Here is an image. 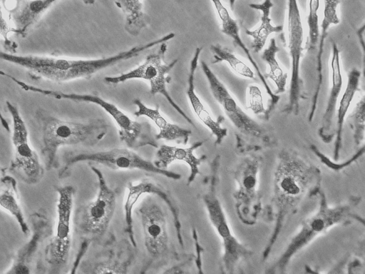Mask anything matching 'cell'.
I'll return each instance as SVG.
<instances>
[{
	"label": "cell",
	"instance_id": "6da1fadb",
	"mask_svg": "<svg viewBox=\"0 0 365 274\" xmlns=\"http://www.w3.org/2000/svg\"><path fill=\"white\" fill-rule=\"evenodd\" d=\"M36 115L41 128V153L46 171L58 166L57 153L61 146L96 144L109 129V125L103 119L85 123L64 121L41 108L37 110Z\"/></svg>",
	"mask_w": 365,
	"mask_h": 274
},
{
	"label": "cell",
	"instance_id": "7a4b0ae2",
	"mask_svg": "<svg viewBox=\"0 0 365 274\" xmlns=\"http://www.w3.org/2000/svg\"><path fill=\"white\" fill-rule=\"evenodd\" d=\"M314 176L313 166L298 155L289 152L279 155L274 178L278 228L303 198Z\"/></svg>",
	"mask_w": 365,
	"mask_h": 274
},
{
	"label": "cell",
	"instance_id": "3957f363",
	"mask_svg": "<svg viewBox=\"0 0 365 274\" xmlns=\"http://www.w3.org/2000/svg\"><path fill=\"white\" fill-rule=\"evenodd\" d=\"M0 75L10 78L26 91L40 93L56 99H66L75 102L92 103L101 107L115 121L119 127V136L122 141L131 148L145 146L158 147L155 140L150 133V126L146 123H140L131 119L115 104L108 102L95 94H79L63 93L58 91L45 89L29 84L17 79L11 74L0 71Z\"/></svg>",
	"mask_w": 365,
	"mask_h": 274
},
{
	"label": "cell",
	"instance_id": "277c9868",
	"mask_svg": "<svg viewBox=\"0 0 365 274\" xmlns=\"http://www.w3.org/2000/svg\"><path fill=\"white\" fill-rule=\"evenodd\" d=\"M56 190L58 195L56 233L39 257L36 265L38 273H61L66 268L69 258L75 190L71 186H56Z\"/></svg>",
	"mask_w": 365,
	"mask_h": 274
},
{
	"label": "cell",
	"instance_id": "5b68a950",
	"mask_svg": "<svg viewBox=\"0 0 365 274\" xmlns=\"http://www.w3.org/2000/svg\"><path fill=\"white\" fill-rule=\"evenodd\" d=\"M91 168L98 178V193L93 201L76 210L74 219L76 231L88 241L106 233L116 205L115 193L107 185L102 172L93 166Z\"/></svg>",
	"mask_w": 365,
	"mask_h": 274
},
{
	"label": "cell",
	"instance_id": "8992f818",
	"mask_svg": "<svg viewBox=\"0 0 365 274\" xmlns=\"http://www.w3.org/2000/svg\"><path fill=\"white\" fill-rule=\"evenodd\" d=\"M166 42L160 44L157 52L149 54L143 63L135 68L119 76H106L104 81L110 84H118L130 79H143L150 83V93L155 96L158 93L163 95L170 106L185 118L187 123L195 126L192 120L186 115L182 108L175 102L169 94L166 83L170 82V78L166 75L173 68L178 61V59L173 60L170 63L165 61V55L167 51Z\"/></svg>",
	"mask_w": 365,
	"mask_h": 274
},
{
	"label": "cell",
	"instance_id": "52a82bcc",
	"mask_svg": "<svg viewBox=\"0 0 365 274\" xmlns=\"http://www.w3.org/2000/svg\"><path fill=\"white\" fill-rule=\"evenodd\" d=\"M92 161L113 169H138L179 180L181 175L166 169L159 168L154 163L147 161L133 151L127 148H115L97 152L68 153L64 156V166L60 170L58 177L65 178L68 171L75 163Z\"/></svg>",
	"mask_w": 365,
	"mask_h": 274
},
{
	"label": "cell",
	"instance_id": "ba28073f",
	"mask_svg": "<svg viewBox=\"0 0 365 274\" xmlns=\"http://www.w3.org/2000/svg\"><path fill=\"white\" fill-rule=\"evenodd\" d=\"M6 106L12 118L11 140L14 148L9 169L24 183L36 184L43 178L44 168L29 143L28 128L19 108L9 101Z\"/></svg>",
	"mask_w": 365,
	"mask_h": 274
},
{
	"label": "cell",
	"instance_id": "9c48e42d",
	"mask_svg": "<svg viewBox=\"0 0 365 274\" xmlns=\"http://www.w3.org/2000/svg\"><path fill=\"white\" fill-rule=\"evenodd\" d=\"M287 41L291 60V79L287 109L297 114L301 92L300 63L304 29L297 0H287Z\"/></svg>",
	"mask_w": 365,
	"mask_h": 274
},
{
	"label": "cell",
	"instance_id": "30bf717a",
	"mask_svg": "<svg viewBox=\"0 0 365 274\" xmlns=\"http://www.w3.org/2000/svg\"><path fill=\"white\" fill-rule=\"evenodd\" d=\"M349 210L346 206L334 208L322 206L317 213L304 222L300 230L292 239L281 258L277 261L274 265L275 269L279 270L286 268L289 260L296 253L316 236L324 233L330 227L345 218Z\"/></svg>",
	"mask_w": 365,
	"mask_h": 274
},
{
	"label": "cell",
	"instance_id": "8fae6325",
	"mask_svg": "<svg viewBox=\"0 0 365 274\" xmlns=\"http://www.w3.org/2000/svg\"><path fill=\"white\" fill-rule=\"evenodd\" d=\"M200 65L212 96L222 106L232 125L247 136L255 138L262 136L264 133L262 127L242 110L207 64L202 61Z\"/></svg>",
	"mask_w": 365,
	"mask_h": 274
},
{
	"label": "cell",
	"instance_id": "7c38bea8",
	"mask_svg": "<svg viewBox=\"0 0 365 274\" xmlns=\"http://www.w3.org/2000/svg\"><path fill=\"white\" fill-rule=\"evenodd\" d=\"M138 212L148 253L154 259L163 257L168 250L169 243L163 211L156 202L148 198L143 201Z\"/></svg>",
	"mask_w": 365,
	"mask_h": 274
},
{
	"label": "cell",
	"instance_id": "4fadbf2b",
	"mask_svg": "<svg viewBox=\"0 0 365 274\" xmlns=\"http://www.w3.org/2000/svg\"><path fill=\"white\" fill-rule=\"evenodd\" d=\"M202 201L210 220L222 240L225 268L227 271L230 270L247 251L232 235L214 187L212 186L208 193L204 195Z\"/></svg>",
	"mask_w": 365,
	"mask_h": 274
},
{
	"label": "cell",
	"instance_id": "5bb4252c",
	"mask_svg": "<svg viewBox=\"0 0 365 274\" xmlns=\"http://www.w3.org/2000/svg\"><path fill=\"white\" fill-rule=\"evenodd\" d=\"M128 193L124 203L125 232L129 234L133 233L132 218L133 208L140 196L144 193L156 194L163 200L169 207L173 217L177 238L180 245L183 247L184 243L181 232L182 226L180 220V211L169 193L161 186L147 180L134 185L132 182H129L128 184Z\"/></svg>",
	"mask_w": 365,
	"mask_h": 274
},
{
	"label": "cell",
	"instance_id": "9a60e30c",
	"mask_svg": "<svg viewBox=\"0 0 365 274\" xmlns=\"http://www.w3.org/2000/svg\"><path fill=\"white\" fill-rule=\"evenodd\" d=\"M33 233L30 240L21 246L14 256L13 263L6 273L27 274L36 251L41 242L52 233V226L41 209L30 215Z\"/></svg>",
	"mask_w": 365,
	"mask_h": 274
},
{
	"label": "cell",
	"instance_id": "2e32d148",
	"mask_svg": "<svg viewBox=\"0 0 365 274\" xmlns=\"http://www.w3.org/2000/svg\"><path fill=\"white\" fill-rule=\"evenodd\" d=\"M58 0H19L8 9L14 34L26 37L42 16ZM86 5H93L96 0H82Z\"/></svg>",
	"mask_w": 365,
	"mask_h": 274
},
{
	"label": "cell",
	"instance_id": "e0dca14e",
	"mask_svg": "<svg viewBox=\"0 0 365 274\" xmlns=\"http://www.w3.org/2000/svg\"><path fill=\"white\" fill-rule=\"evenodd\" d=\"M202 47H197L195 49L192 59L190 64V71L187 79V89L186 94L190 106L192 108L194 113L202 123L210 131V132L215 136V143L219 144L227 135V130L226 128L221 126L220 121H215L210 113V112L205 107L195 90V76L197 67L198 60Z\"/></svg>",
	"mask_w": 365,
	"mask_h": 274
},
{
	"label": "cell",
	"instance_id": "ac0fdd59",
	"mask_svg": "<svg viewBox=\"0 0 365 274\" xmlns=\"http://www.w3.org/2000/svg\"><path fill=\"white\" fill-rule=\"evenodd\" d=\"M202 144L203 141H197L185 148L163 144L160 146L156 153L157 159L154 164L159 168L165 169L171 163L175 161L186 163L190 169V173L187 179V185H189L200 173L199 166L203 161L205 156L197 158L193 152Z\"/></svg>",
	"mask_w": 365,
	"mask_h": 274
},
{
	"label": "cell",
	"instance_id": "d6986e66",
	"mask_svg": "<svg viewBox=\"0 0 365 274\" xmlns=\"http://www.w3.org/2000/svg\"><path fill=\"white\" fill-rule=\"evenodd\" d=\"M133 104L138 107V110L134 113L135 116H145L150 118L159 128V133L155 136L157 140L178 141L183 144L187 143L192 134L191 131L168 122L160 114L159 106L155 108H149L138 98L133 100Z\"/></svg>",
	"mask_w": 365,
	"mask_h": 274
},
{
	"label": "cell",
	"instance_id": "ffe728a7",
	"mask_svg": "<svg viewBox=\"0 0 365 274\" xmlns=\"http://www.w3.org/2000/svg\"><path fill=\"white\" fill-rule=\"evenodd\" d=\"M331 46V57L329 62L331 87L326 109L323 116L322 128L324 131H329L331 126L332 119L336 111L337 101L343 86L339 49L334 41L332 42Z\"/></svg>",
	"mask_w": 365,
	"mask_h": 274
},
{
	"label": "cell",
	"instance_id": "44dd1931",
	"mask_svg": "<svg viewBox=\"0 0 365 274\" xmlns=\"http://www.w3.org/2000/svg\"><path fill=\"white\" fill-rule=\"evenodd\" d=\"M273 6L272 0L249 4L250 8L261 12L259 26L254 30L245 29L246 34L252 38V49L255 53H259L264 48L271 34L280 32L283 29L281 25L273 26L271 24L270 11Z\"/></svg>",
	"mask_w": 365,
	"mask_h": 274
},
{
	"label": "cell",
	"instance_id": "7402d4cb",
	"mask_svg": "<svg viewBox=\"0 0 365 274\" xmlns=\"http://www.w3.org/2000/svg\"><path fill=\"white\" fill-rule=\"evenodd\" d=\"M0 208L16 219L24 234L27 235L29 233V228L19 201L17 183L13 177L6 174L0 182Z\"/></svg>",
	"mask_w": 365,
	"mask_h": 274
},
{
	"label": "cell",
	"instance_id": "603a6c76",
	"mask_svg": "<svg viewBox=\"0 0 365 274\" xmlns=\"http://www.w3.org/2000/svg\"><path fill=\"white\" fill-rule=\"evenodd\" d=\"M342 0H324L323 18L321 23V34L319 36V51L317 54V86L314 97L313 106L310 114V118L316 107V102L322 81V54L324 40L329 28L332 25L339 24L340 19L337 14V7Z\"/></svg>",
	"mask_w": 365,
	"mask_h": 274
},
{
	"label": "cell",
	"instance_id": "cb8c5ba5",
	"mask_svg": "<svg viewBox=\"0 0 365 274\" xmlns=\"http://www.w3.org/2000/svg\"><path fill=\"white\" fill-rule=\"evenodd\" d=\"M360 76L361 72L357 68H354L350 71L348 75L345 90L339 103L334 149L335 158H336L341 146L342 131L344 119L349 106L354 100V96L359 89Z\"/></svg>",
	"mask_w": 365,
	"mask_h": 274
},
{
	"label": "cell",
	"instance_id": "d4e9b609",
	"mask_svg": "<svg viewBox=\"0 0 365 274\" xmlns=\"http://www.w3.org/2000/svg\"><path fill=\"white\" fill-rule=\"evenodd\" d=\"M114 3L125 15L124 29L130 35L138 36L150 24V19L143 11L140 0H114Z\"/></svg>",
	"mask_w": 365,
	"mask_h": 274
},
{
	"label": "cell",
	"instance_id": "484cf974",
	"mask_svg": "<svg viewBox=\"0 0 365 274\" xmlns=\"http://www.w3.org/2000/svg\"><path fill=\"white\" fill-rule=\"evenodd\" d=\"M258 163L252 159H247L240 168L237 175L239 185L237 191V199L248 203L255 196L258 184Z\"/></svg>",
	"mask_w": 365,
	"mask_h": 274
},
{
	"label": "cell",
	"instance_id": "4316f807",
	"mask_svg": "<svg viewBox=\"0 0 365 274\" xmlns=\"http://www.w3.org/2000/svg\"><path fill=\"white\" fill-rule=\"evenodd\" d=\"M279 48L277 45L275 39H270L269 46L264 50L262 54V59L266 63L269 68L267 73V78L271 79L276 86L274 94L278 95L284 93L286 89L288 75L279 65L276 57Z\"/></svg>",
	"mask_w": 365,
	"mask_h": 274
},
{
	"label": "cell",
	"instance_id": "83f0119b",
	"mask_svg": "<svg viewBox=\"0 0 365 274\" xmlns=\"http://www.w3.org/2000/svg\"><path fill=\"white\" fill-rule=\"evenodd\" d=\"M210 49L213 54L214 60L212 64L225 61L238 76L250 79L255 78V75L253 70L227 48L220 44H212L210 46Z\"/></svg>",
	"mask_w": 365,
	"mask_h": 274
},
{
	"label": "cell",
	"instance_id": "f1b7e54d",
	"mask_svg": "<svg viewBox=\"0 0 365 274\" xmlns=\"http://www.w3.org/2000/svg\"><path fill=\"white\" fill-rule=\"evenodd\" d=\"M319 4V0L309 1L307 22L309 29V46L310 50L314 49L319 41V26L318 11Z\"/></svg>",
	"mask_w": 365,
	"mask_h": 274
},
{
	"label": "cell",
	"instance_id": "f546056e",
	"mask_svg": "<svg viewBox=\"0 0 365 274\" xmlns=\"http://www.w3.org/2000/svg\"><path fill=\"white\" fill-rule=\"evenodd\" d=\"M247 108L255 115L265 113L263 97L259 87L257 85H250L247 93Z\"/></svg>",
	"mask_w": 365,
	"mask_h": 274
},
{
	"label": "cell",
	"instance_id": "4dcf8cb0",
	"mask_svg": "<svg viewBox=\"0 0 365 274\" xmlns=\"http://www.w3.org/2000/svg\"><path fill=\"white\" fill-rule=\"evenodd\" d=\"M130 260L126 262L108 260L98 263L92 268L93 273H126Z\"/></svg>",
	"mask_w": 365,
	"mask_h": 274
},
{
	"label": "cell",
	"instance_id": "1f68e13d",
	"mask_svg": "<svg viewBox=\"0 0 365 274\" xmlns=\"http://www.w3.org/2000/svg\"><path fill=\"white\" fill-rule=\"evenodd\" d=\"M353 121L355 126V141L356 143L364 138V98L356 103L354 111Z\"/></svg>",
	"mask_w": 365,
	"mask_h": 274
},
{
	"label": "cell",
	"instance_id": "d6a6232c",
	"mask_svg": "<svg viewBox=\"0 0 365 274\" xmlns=\"http://www.w3.org/2000/svg\"><path fill=\"white\" fill-rule=\"evenodd\" d=\"M11 32L14 33V27L10 26L6 22L0 5V35L4 39L5 49L9 51V53L15 54L18 48V44L9 38V34Z\"/></svg>",
	"mask_w": 365,
	"mask_h": 274
},
{
	"label": "cell",
	"instance_id": "836d02e7",
	"mask_svg": "<svg viewBox=\"0 0 365 274\" xmlns=\"http://www.w3.org/2000/svg\"><path fill=\"white\" fill-rule=\"evenodd\" d=\"M6 168H2L1 166H0V182L2 179V178L6 175Z\"/></svg>",
	"mask_w": 365,
	"mask_h": 274
},
{
	"label": "cell",
	"instance_id": "e575fe53",
	"mask_svg": "<svg viewBox=\"0 0 365 274\" xmlns=\"http://www.w3.org/2000/svg\"><path fill=\"white\" fill-rule=\"evenodd\" d=\"M235 1H236V0H229L230 7L231 10L234 9Z\"/></svg>",
	"mask_w": 365,
	"mask_h": 274
}]
</instances>
